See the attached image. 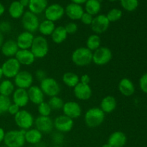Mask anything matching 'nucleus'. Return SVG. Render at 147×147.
<instances>
[{
  "label": "nucleus",
  "mask_w": 147,
  "mask_h": 147,
  "mask_svg": "<svg viewBox=\"0 0 147 147\" xmlns=\"http://www.w3.org/2000/svg\"><path fill=\"white\" fill-rule=\"evenodd\" d=\"M29 97L27 90L22 88H17L12 93V103L17 105L19 107L24 108L28 104Z\"/></svg>",
  "instance_id": "6ab92c4d"
},
{
  "label": "nucleus",
  "mask_w": 147,
  "mask_h": 147,
  "mask_svg": "<svg viewBox=\"0 0 147 147\" xmlns=\"http://www.w3.org/2000/svg\"><path fill=\"white\" fill-rule=\"evenodd\" d=\"M109 1H117V0H109Z\"/></svg>",
  "instance_id": "bf43d9fd"
},
{
  "label": "nucleus",
  "mask_w": 147,
  "mask_h": 147,
  "mask_svg": "<svg viewBox=\"0 0 147 147\" xmlns=\"http://www.w3.org/2000/svg\"><path fill=\"white\" fill-rule=\"evenodd\" d=\"M22 24L25 31L34 33L38 30L40 20L37 15L33 14L31 11H24L22 17Z\"/></svg>",
  "instance_id": "1a4fd4ad"
},
{
  "label": "nucleus",
  "mask_w": 147,
  "mask_h": 147,
  "mask_svg": "<svg viewBox=\"0 0 147 147\" xmlns=\"http://www.w3.org/2000/svg\"><path fill=\"white\" fill-rule=\"evenodd\" d=\"M3 147H7V146H4Z\"/></svg>",
  "instance_id": "052dcab7"
},
{
  "label": "nucleus",
  "mask_w": 147,
  "mask_h": 147,
  "mask_svg": "<svg viewBox=\"0 0 147 147\" xmlns=\"http://www.w3.org/2000/svg\"><path fill=\"white\" fill-rule=\"evenodd\" d=\"M123 12L120 9L118 8H113L109 11V12L106 14L109 21L111 22H116L121 19Z\"/></svg>",
  "instance_id": "c9c22d12"
},
{
  "label": "nucleus",
  "mask_w": 147,
  "mask_h": 147,
  "mask_svg": "<svg viewBox=\"0 0 147 147\" xmlns=\"http://www.w3.org/2000/svg\"><path fill=\"white\" fill-rule=\"evenodd\" d=\"M20 3L25 8V7H28L29 3H30V0H20Z\"/></svg>",
  "instance_id": "3c124183"
},
{
  "label": "nucleus",
  "mask_w": 147,
  "mask_h": 147,
  "mask_svg": "<svg viewBox=\"0 0 147 147\" xmlns=\"http://www.w3.org/2000/svg\"><path fill=\"white\" fill-rule=\"evenodd\" d=\"M25 131L11 130L6 132L4 139V146L7 147H23L25 144Z\"/></svg>",
  "instance_id": "20e7f679"
},
{
  "label": "nucleus",
  "mask_w": 147,
  "mask_h": 147,
  "mask_svg": "<svg viewBox=\"0 0 147 147\" xmlns=\"http://www.w3.org/2000/svg\"><path fill=\"white\" fill-rule=\"evenodd\" d=\"M20 111V108L17 105L11 103V105L9 106V107L8 112H7V113H10V114L12 115V116H15V115Z\"/></svg>",
  "instance_id": "49530a36"
},
{
  "label": "nucleus",
  "mask_w": 147,
  "mask_h": 147,
  "mask_svg": "<svg viewBox=\"0 0 147 147\" xmlns=\"http://www.w3.org/2000/svg\"><path fill=\"white\" fill-rule=\"evenodd\" d=\"M110 26V22L106 14H98L93 17V22L90 24L91 30L95 34H103L106 32Z\"/></svg>",
  "instance_id": "9b49d317"
},
{
  "label": "nucleus",
  "mask_w": 147,
  "mask_h": 147,
  "mask_svg": "<svg viewBox=\"0 0 147 147\" xmlns=\"http://www.w3.org/2000/svg\"><path fill=\"white\" fill-rule=\"evenodd\" d=\"M63 112L65 116L70 118L71 119H78L82 114V109L78 103L73 100L65 102L63 105Z\"/></svg>",
  "instance_id": "2eb2a0df"
},
{
  "label": "nucleus",
  "mask_w": 147,
  "mask_h": 147,
  "mask_svg": "<svg viewBox=\"0 0 147 147\" xmlns=\"http://www.w3.org/2000/svg\"><path fill=\"white\" fill-rule=\"evenodd\" d=\"M42 134L37 129L31 128V129L25 131V134H24L25 142L30 144L35 145L42 142Z\"/></svg>",
  "instance_id": "bb28decb"
},
{
  "label": "nucleus",
  "mask_w": 147,
  "mask_h": 147,
  "mask_svg": "<svg viewBox=\"0 0 147 147\" xmlns=\"http://www.w3.org/2000/svg\"><path fill=\"white\" fill-rule=\"evenodd\" d=\"M11 101L9 97L0 95V115H4L8 112V109Z\"/></svg>",
  "instance_id": "4c0bfd02"
},
{
  "label": "nucleus",
  "mask_w": 147,
  "mask_h": 147,
  "mask_svg": "<svg viewBox=\"0 0 147 147\" xmlns=\"http://www.w3.org/2000/svg\"><path fill=\"white\" fill-rule=\"evenodd\" d=\"M30 50L35 58L45 57L49 52V44L45 37L42 35L34 37Z\"/></svg>",
  "instance_id": "7ed1b4c3"
},
{
  "label": "nucleus",
  "mask_w": 147,
  "mask_h": 147,
  "mask_svg": "<svg viewBox=\"0 0 147 147\" xmlns=\"http://www.w3.org/2000/svg\"><path fill=\"white\" fill-rule=\"evenodd\" d=\"M126 142V135L123 131H116L109 136L107 143L111 147H124Z\"/></svg>",
  "instance_id": "aec40b11"
},
{
  "label": "nucleus",
  "mask_w": 147,
  "mask_h": 147,
  "mask_svg": "<svg viewBox=\"0 0 147 147\" xmlns=\"http://www.w3.org/2000/svg\"><path fill=\"white\" fill-rule=\"evenodd\" d=\"M1 54L8 58L15 57L16 54L19 51V47L17 46L16 40H7L4 42L1 47Z\"/></svg>",
  "instance_id": "412c9836"
},
{
  "label": "nucleus",
  "mask_w": 147,
  "mask_h": 147,
  "mask_svg": "<svg viewBox=\"0 0 147 147\" xmlns=\"http://www.w3.org/2000/svg\"><path fill=\"white\" fill-rule=\"evenodd\" d=\"M4 76V75H3V71H2V69H1V67H0V80H1V78H2V77Z\"/></svg>",
  "instance_id": "6e6d98bb"
},
{
  "label": "nucleus",
  "mask_w": 147,
  "mask_h": 147,
  "mask_svg": "<svg viewBox=\"0 0 147 147\" xmlns=\"http://www.w3.org/2000/svg\"><path fill=\"white\" fill-rule=\"evenodd\" d=\"M67 33L66 32L65 27L63 26H58L56 27L51 34L52 40L55 44H61L63 42L65 41L67 37Z\"/></svg>",
  "instance_id": "c85d7f7f"
},
{
  "label": "nucleus",
  "mask_w": 147,
  "mask_h": 147,
  "mask_svg": "<svg viewBox=\"0 0 147 147\" xmlns=\"http://www.w3.org/2000/svg\"><path fill=\"white\" fill-rule=\"evenodd\" d=\"M40 88L45 96L50 98L58 96L61 90L59 83L53 78L47 77L45 79L42 80L40 82Z\"/></svg>",
  "instance_id": "39448f33"
},
{
  "label": "nucleus",
  "mask_w": 147,
  "mask_h": 147,
  "mask_svg": "<svg viewBox=\"0 0 147 147\" xmlns=\"http://www.w3.org/2000/svg\"><path fill=\"white\" fill-rule=\"evenodd\" d=\"M106 114L99 107H93L86 112L84 121L86 126L90 129L98 128L104 122Z\"/></svg>",
  "instance_id": "f257e3e1"
},
{
  "label": "nucleus",
  "mask_w": 147,
  "mask_h": 147,
  "mask_svg": "<svg viewBox=\"0 0 147 147\" xmlns=\"http://www.w3.org/2000/svg\"><path fill=\"white\" fill-rule=\"evenodd\" d=\"M65 29L67 34H74L78 32V27L77 24L76 22H70L67 23L65 26Z\"/></svg>",
  "instance_id": "a19ab883"
},
{
  "label": "nucleus",
  "mask_w": 147,
  "mask_h": 147,
  "mask_svg": "<svg viewBox=\"0 0 147 147\" xmlns=\"http://www.w3.org/2000/svg\"><path fill=\"white\" fill-rule=\"evenodd\" d=\"M37 111H38L40 116H50V113H51L53 110L51 109L50 105L48 104L47 102L43 101L42 103H41L37 106Z\"/></svg>",
  "instance_id": "58836bf2"
},
{
  "label": "nucleus",
  "mask_w": 147,
  "mask_h": 147,
  "mask_svg": "<svg viewBox=\"0 0 147 147\" xmlns=\"http://www.w3.org/2000/svg\"><path fill=\"white\" fill-rule=\"evenodd\" d=\"M9 14L13 19L22 18L24 13V7L22 5L19 1H14L10 4L9 7Z\"/></svg>",
  "instance_id": "cd10ccee"
},
{
  "label": "nucleus",
  "mask_w": 147,
  "mask_h": 147,
  "mask_svg": "<svg viewBox=\"0 0 147 147\" xmlns=\"http://www.w3.org/2000/svg\"><path fill=\"white\" fill-rule=\"evenodd\" d=\"M33 33L24 31L21 32L16 40L17 46L20 50H30L34 40Z\"/></svg>",
  "instance_id": "a211bd4d"
},
{
  "label": "nucleus",
  "mask_w": 147,
  "mask_h": 147,
  "mask_svg": "<svg viewBox=\"0 0 147 147\" xmlns=\"http://www.w3.org/2000/svg\"><path fill=\"white\" fill-rule=\"evenodd\" d=\"M84 12V9L81 5L73 3L67 4L65 8V14H66L67 17L73 21L80 20Z\"/></svg>",
  "instance_id": "f3484780"
},
{
  "label": "nucleus",
  "mask_w": 147,
  "mask_h": 147,
  "mask_svg": "<svg viewBox=\"0 0 147 147\" xmlns=\"http://www.w3.org/2000/svg\"><path fill=\"white\" fill-rule=\"evenodd\" d=\"M14 116L16 125L22 130L27 131L34 125V119L32 114L27 110H20Z\"/></svg>",
  "instance_id": "423d86ee"
},
{
  "label": "nucleus",
  "mask_w": 147,
  "mask_h": 147,
  "mask_svg": "<svg viewBox=\"0 0 147 147\" xmlns=\"http://www.w3.org/2000/svg\"><path fill=\"white\" fill-rule=\"evenodd\" d=\"M101 9V3L99 0H88L85 3V10L92 16L98 14Z\"/></svg>",
  "instance_id": "7c9ffc66"
},
{
  "label": "nucleus",
  "mask_w": 147,
  "mask_h": 147,
  "mask_svg": "<svg viewBox=\"0 0 147 147\" xmlns=\"http://www.w3.org/2000/svg\"><path fill=\"white\" fill-rule=\"evenodd\" d=\"M52 140H53V142L55 144V145L61 146L65 140L64 134L59 131L54 132L52 134Z\"/></svg>",
  "instance_id": "ea45409f"
},
{
  "label": "nucleus",
  "mask_w": 147,
  "mask_h": 147,
  "mask_svg": "<svg viewBox=\"0 0 147 147\" xmlns=\"http://www.w3.org/2000/svg\"><path fill=\"white\" fill-rule=\"evenodd\" d=\"M101 147H111V146L109 144L106 143V144H103V146H102Z\"/></svg>",
  "instance_id": "4d7b16f0"
},
{
  "label": "nucleus",
  "mask_w": 147,
  "mask_h": 147,
  "mask_svg": "<svg viewBox=\"0 0 147 147\" xmlns=\"http://www.w3.org/2000/svg\"><path fill=\"white\" fill-rule=\"evenodd\" d=\"M70 1H71V3H73V4L81 5V4H85L88 0H70Z\"/></svg>",
  "instance_id": "8fccbe9b"
},
{
  "label": "nucleus",
  "mask_w": 147,
  "mask_h": 147,
  "mask_svg": "<svg viewBox=\"0 0 147 147\" xmlns=\"http://www.w3.org/2000/svg\"><path fill=\"white\" fill-rule=\"evenodd\" d=\"M34 78L32 74L27 70H20V73L14 78V84L17 88H30L33 84Z\"/></svg>",
  "instance_id": "9d476101"
},
{
  "label": "nucleus",
  "mask_w": 147,
  "mask_h": 147,
  "mask_svg": "<svg viewBox=\"0 0 147 147\" xmlns=\"http://www.w3.org/2000/svg\"><path fill=\"white\" fill-rule=\"evenodd\" d=\"M47 6V0H30L28 8L29 11L37 15L44 12Z\"/></svg>",
  "instance_id": "a878e982"
},
{
  "label": "nucleus",
  "mask_w": 147,
  "mask_h": 147,
  "mask_svg": "<svg viewBox=\"0 0 147 147\" xmlns=\"http://www.w3.org/2000/svg\"><path fill=\"white\" fill-rule=\"evenodd\" d=\"M75 97L80 100H88L92 96V89L90 85L79 83L73 88Z\"/></svg>",
  "instance_id": "dca6fc26"
},
{
  "label": "nucleus",
  "mask_w": 147,
  "mask_h": 147,
  "mask_svg": "<svg viewBox=\"0 0 147 147\" xmlns=\"http://www.w3.org/2000/svg\"><path fill=\"white\" fill-rule=\"evenodd\" d=\"M27 93L30 101L34 104L37 105L40 104L45 101V94L42 91L40 86H32L29 89H27Z\"/></svg>",
  "instance_id": "5701e85b"
},
{
  "label": "nucleus",
  "mask_w": 147,
  "mask_h": 147,
  "mask_svg": "<svg viewBox=\"0 0 147 147\" xmlns=\"http://www.w3.org/2000/svg\"><path fill=\"white\" fill-rule=\"evenodd\" d=\"M119 90L123 96L126 97L131 96L135 92V86L133 82L127 78H123L119 83Z\"/></svg>",
  "instance_id": "b1692460"
},
{
  "label": "nucleus",
  "mask_w": 147,
  "mask_h": 147,
  "mask_svg": "<svg viewBox=\"0 0 147 147\" xmlns=\"http://www.w3.org/2000/svg\"><path fill=\"white\" fill-rule=\"evenodd\" d=\"M53 123L56 131L63 134L70 132L74 126L73 119L65 116L64 114L57 116L53 121Z\"/></svg>",
  "instance_id": "f8f14e48"
},
{
  "label": "nucleus",
  "mask_w": 147,
  "mask_h": 147,
  "mask_svg": "<svg viewBox=\"0 0 147 147\" xmlns=\"http://www.w3.org/2000/svg\"><path fill=\"white\" fill-rule=\"evenodd\" d=\"M3 75L7 79L14 78L20 71L21 65L15 57L8 58L1 66Z\"/></svg>",
  "instance_id": "6e6552de"
},
{
  "label": "nucleus",
  "mask_w": 147,
  "mask_h": 147,
  "mask_svg": "<svg viewBox=\"0 0 147 147\" xmlns=\"http://www.w3.org/2000/svg\"><path fill=\"white\" fill-rule=\"evenodd\" d=\"M15 90V86L14 83L9 79H6L0 83V95L9 97Z\"/></svg>",
  "instance_id": "473e14b6"
},
{
  "label": "nucleus",
  "mask_w": 147,
  "mask_h": 147,
  "mask_svg": "<svg viewBox=\"0 0 147 147\" xmlns=\"http://www.w3.org/2000/svg\"><path fill=\"white\" fill-rule=\"evenodd\" d=\"M5 131L4 130V129L0 127V143L4 142V136H5Z\"/></svg>",
  "instance_id": "09e8293b"
},
{
  "label": "nucleus",
  "mask_w": 147,
  "mask_h": 147,
  "mask_svg": "<svg viewBox=\"0 0 147 147\" xmlns=\"http://www.w3.org/2000/svg\"><path fill=\"white\" fill-rule=\"evenodd\" d=\"M44 13L46 20L55 22L63 17L65 8L59 4H52L47 6Z\"/></svg>",
  "instance_id": "ddd939ff"
},
{
  "label": "nucleus",
  "mask_w": 147,
  "mask_h": 147,
  "mask_svg": "<svg viewBox=\"0 0 147 147\" xmlns=\"http://www.w3.org/2000/svg\"><path fill=\"white\" fill-rule=\"evenodd\" d=\"M11 30V25L9 22L3 21L0 23V32L1 33H8Z\"/></svg>",
  "instance_id": "c03bdc74"
},
{
  "label": "nucleus",
  "mask_w": 147,
  "mask_h": 147,
  "mask_svg": "<svg viewBox=\"0 0 147 147\" xmlns=\"http://www.w3.org/2000/svg\"><path fill=\"white\" fill-rule=\"evenodd\" d=\"M34 124L35 129L40 131L42 134H50L54 129L53 120L50 116H38L37 119H34Z\"/></svg>",
  "instance_id": "4468645a"
},
{
  "label": "nucleus",
  "mask_w": 147,
  "mask_h": 147,
  "mask_svg": "<svg viewBox=\"0 0 147 147\" xmlns=\"http://www.w3.org/2000/svg\"><path fill=\"white\" fill-rule=\"evenodd\" d=\"M51 147H62V146H57V145H54V146H53Z\"/></svg>",
  "instance_id": "13d9d810"
},
{
  "label": "nucleus",
  "mask_w": 147,
  "mask_h": 147,
  "mask_svg": "<svg viewBox=\"0 0 147 147\" xmlns=\"http://www.w3.org/2000/svg\"><path fill=\"white\" fill-rule=\"evenodd\" d=\"M101 47V39L98 34H90L86 41V47L91 52H94Z\"/></svg>",
  "instance_id": "72a5a7b5"
},
{
  "label": "nucleus",
  "mask_w": 147,
  "mask_h": 147,
  "mask_svg": "<svg viewBox=\"0 0 147 147\" xmlns=\"http://www.w3.org/2000/svg\"><path fill=\"white\" fill-rule=\"evenodd\" d=\"M4 11H5V7L1 3H0V17L4 14Z\"/></svg>",
  "instance_id": "603ef678"
},
{
  "label": "nucleus",
  "mask_w": 147,
  "mask_h": 147,
  "mask_svg": "<svg viewBox=\"0 0 147 147\" xmlns=\"http://www.w3.org/2000/svg\"><path fill=\"white\" fill-rule=\"evenodd\" d=\"M80 83L89 85L90 83V77L87 74H84L80 78Z\"/></svg>",
  "instance_id": "de8ad7c7"
},
{
  "label": "nucleus",
  "mask_w": 147,
  "mask_h": 147,
  "mask_svg": "<svg viewBox=\"0 0 147 147\" xmlns=\"http://www.w3.org/2000/svg\"><path fill=\"white\" fill-rule=\"evenodd\" d=\"M122 8L127 11H134L139 6V0H120Z\"/></svg>",
  "instance_id": "e433bc0d"
},
{
  "label": "nucleus",
  "mask_w": 147,
  "mask_h": 147,
  "mask_svg": "<svg viewBox=\"0 0 147 147\" xmlns=\"http://www.w3.org/2000/svg\"><path fill=\"white\" fill-rule=\"evenodd\" d=\"M63 83L69 88H74L80 83V77L73 72H66L62 77Z\"/></svg>",
  "instance_id": "2f4dec72"
},
{
  "label": "nucleus",
  "mask_w": 147,
  "mask_h": 147,
  "mask_svg": "<svg viewBox=\"0 0 147 147\" xmlns=\"http://www.w3.org/2000/svg\"><path fill=\"white\" fill-rule=\"evenodd\" d=\"M47 103L50 105L52 110L60 111L63 109V105H64L65 102L63 101V100L61 98L59 97L58 96H57L50 98V99H49Z\"/></svg>",
  "instance_id": "f704fd0d"
},
{
  "label": "nucleus",
  "mask_w": 147,
  "mask_h": 147,
  "mask_svg": "<svg viewBox=\"0 0 147 147\" xmlns=\"http://www.w3.org/2000/svg\"><path fill=\"white\" fill-rule=\"evenodd\" d=\"M93 16L90 15V14H88V13L85 11V12L83 13V15H82L81 18H80V20L81 21V22L83 23V24H85V25L90 26L92 22H93Z\"/></svg>",
  "instance_id": "37998d69"
},
{
  "label": "nucleus",
  "mask_w": 147,
  "mask_h": 147,
  "mask_svg": "<svg viewBox=\"0 0 147 147\" xmlns=\"http://www.w3.org/2000/svg\"><path fill=\"white\" fill-rule=\"evenodd\" d=\"M93 52L85 47L76 49L71 55L72 62L78 67H86L92 63Z\"/></svg>",
  "instance_id": "f03ea898"
},
{
  "label": "nucleus",
  "mask_w": 147,
  "mask_h": 147,
  "mask_svg": "<svg viewBox=\"0 0 147 147\" xmlns=\"http://www.w3.org/2000/svg\"><path fill=\"white\" fill-rule=\"evenodd\" d=\"M112 57H113V53L111 49L107 47L101 46L93 52L92 63L96 64V65L103 66L108 64L111 60Z\"/></svg>",
  "instance_id": "0eeeda50"
},
{
  "label": "nucleus",
  "mask_w": 147,
  "mask_h": 147,
  "mask_svg": "<svg viewBox=\"0 0 147 147\" xmlns=\"http://www.w3.org/2000/svg\"><path fill=\"white\" fill-rule=\"evenodd\" d=\"M117 106V101L113 96H106L102 99L100 103V109L104 113H111L114 111Z\"/></svg>",
  "instance_id": "393cba45"
},
{
  "label": "nucleus",
  "mask_w": 147,
  "mask_h": 147,
  "mask_svg": "<svg viewBox=\"0 0 147 147\" xmlns=\"http://www.w3.org/2000/svg\"><path fill=\"white\" fill-rule=\"evenodd\" d=\"M55 27V22L50 21V20H45L41 22H40L38 31L40 32L42 36H44V37L51 36Z\"/></svg>",
  "instance_id": "c756f323"
},
{
  "label": "nucleus",
  "mask_w": 147,
  "mask_h": 147,
  "mask_svg": "<svg viewBox=\"0 0 147 147\" xmlns=\"http://www.w3.org/2000/svg\"><path fill=\"white\" fill-rule=\"evenodd\" d=\"M14 57L21 65L25 66L32 65L36 59L30 50H19Z\"/></svg>",
  "instance_id": "4be33fe9"
},
{
  "label": "nucleus",
  "mask_w": 147,
  "mask_h": 147,
  "mask_svg": "<svg viewBox=\"0 0 147 147\" xmlns=\"http://www.w3.org/2000/svg\"><path fill=\"white\" fill-rule=\"evenodd\" d=\"M4 36H3L2 33L0 32V49H1V45H3V43H4Z\"/></svg>",
  "instance_id": "864d4df0"
},
{
  "label": "nucleus",
  "mask_w": 147,
  "mask_h": 147,
  "mask_svg": "<svg viewBox=\"0 0 147 147\" xmlns=\"http://www.w3.org/2000/svg\"><path fill=\"white\" fill-rule=\"evenodd\" d=\"M33 146L34 147H45V144L43 142H40V143L37 144L35 145H33Z\"/></svg>",
  "instance_id": "5fc2aeb1"
},
{
  "label": "nucleus",
  "mask_w": 147,
  "mask_h": 147,
  "mask_svg": "<svg viewBox=\"0 0 147 147\" xmlns=\"http://www.w3.org/2000/svg\"><path fill=\"white\" fill-rule=\"evenodd\" d=\"M139 87L143 93L147 94V73L142 75L139 79Z\"/></svg>",
  "instance_id": "79ce46f5"
},
{
  "label": "nucleus",
  "mask_w": 147,
  "mask_h": 147,
  "mask_svg": "<svg viewBox=\"0 0 147 147\" xmlns=\"http://www.w3.org/2000/svg\"><path fill=\"white\" fill-rule=\"evenodd\" d=\"M47 77V76L46 72L45 71V70H42V69H38V70L35 72V78L38 81L41 82L42 80L45 79Z\"/></svg>",
  "instance_id": "a18cd8bd"
}]
</instances>
